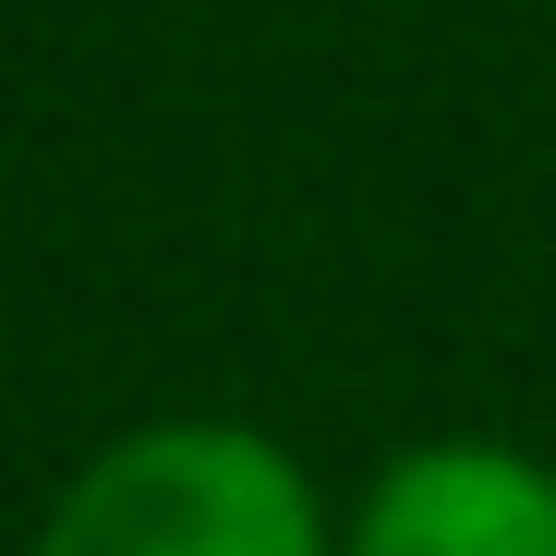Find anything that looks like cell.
I'll list each match as a JSON object with an SVG mask.
<instances>
[{
    "instance_id": "cell-1",
    "label": "cell",
    "mask_w": 556,
    "mask_h": 556,
    "mask_svg": "<svg viewBox=\"0 0 556 556\" xmlns=\"http://www.w3.org/2000/svg\"><path fill=\"white\" fill-rule=\"evenodd\" d=\"M37 556H327L315 484L242 424H146L85 459Z\"/></svg>"
},
{
    "instance_id": "cell-2",
    "label": "cell",
    "mask_w": 556,
    "mask_h": 556,
    "mask_svg": "<svg viewBox=\"0 0 556 556\" xmlns=\"http://www.w3.org/2000/svg\"><path fill=\"white\" fill-rule=\"evenodd\" d=\"M351 556H556V472L520 447H412L363 496Z\"/></svg>"
}]
</instances>
